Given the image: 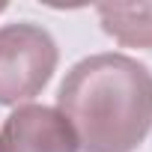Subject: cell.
Masks as SVG:
<instances>
[{
    "instance_id": "3957f363",
    "label": "cell",
    "mask_w": 152,
    "mask_h": 152,
    "mask_svg": "<svg viewBox=\"0 0 152 152\" xmlns=\"http://www.w3.org/2000/svg\"><path fill=\"white\" fill-rule=\"evenodd\" d=\"M0 152H81V146L57 107L30 102L3 119Z\"/></svg>"
},
{
    "instance_id": "7a4b0ae2",
    "label": "cell",
    "mask_w": 152,
    "mask_h": 152,
    "mask_svg": "<svg viewBox=\"0 0 152 152\" xmlns=\"http://www.w3.org/2000/svg\"><path fill=\"white\" fill-rule=\"evenodd\" d=\"M60 48L51 30L33 21L0 27V107L30 104L54 78Z\"/></svg>"
},
{
    "instance_id": "6da1fadb",
    "label": "cell",
    "mask_w": 152,
    "mask_h": 152,
    "mask_svg": "<svg viewBox=\"0 0 152 152\" xmlns=\"http://www.w3.org/2000/svg\"><path fill=\"white\" fill-rule=\"evenodd\" d=\"M57 110L81 152H134L152 131V72L119 51L90 54L66 72Z\"/></svg>"
},
{
    "instance_id": "277c9868",
    "label": "cell",
    "mask_w": 152,
    "mask_h": 152,
    "mask_svg": "<svg viewBox=\"0 0 152 152\" xmlns=\"http://www.w3.org/2000/svg\"><path fill=\"white\" fill-rule=\"evenodd\" d=\"M96 15L116 45L152 51V3H99Z\"/></svg>"
},
{
    "instance_id": "5b68a950",
    "label": "cell",
    "mask_w": 152,
    "mask_h": 152,
    "mask_svg": "<svg viewBox=\"0 0 152 152\" xmlns=\"http://www.w3.org/2000/svg\"><path fill=\"white\" fill-rule=\"evenodd\" d=\"M9 9V3H6V0H0V12H6Z\"/></svg>"
}]
</instances>
